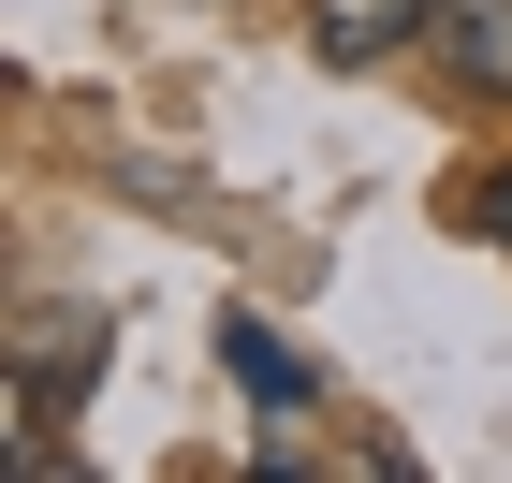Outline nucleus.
Wrapping results in <instances>:
<instances>
[{
	"mask_svg": "<svg viewBox=\"0 0 512 483\" xmlns=\"http://www.w3.org/2000/svg\"><path fill=\"white\" fill-rule=\"evenodd\" d=\"M425 30H439V0H322V15H308L322 74H381V59H410Z\"/></svg>",
	"mask_w": 512,
	"mask_h": 483,
	"instance_id": "obj_1",
	"label": "nucleus"
},
{
	"mask_svg": "<svg viewBox=\"0 0 512 483\" xmlns=\"http://www.w3.org/2000/svg\"><path fill=\"white\" fill-rule=\"evenodd\" d=\"M439 59H454V88H483V103H512V0H439Z\"/></svg>",
	"mask_w": 512,
	"mask_h": 483,
	"instance_id": "obj_2",
	"label": "nucleus"
},
{
	"mask_svg": "<svg viewBox=\"0 0 512 483\" xmlns=\"http://www.w3.org/2000/svg\"><path fill=\"white\" fill-rule=\"evenodd\" d=\"M220 366H235V381H249V410H278V425H293V410L322 396V381H308L293 352H278V337H264L249 308H220Z\"/></svg>",
	"mask_w": 512,
	"mask_h": 483,
	"instance_id": "obj_3",
	"label": "nucleus"
},
{
	"mask_svg": "<svg viewBox=\"0 0 512 483\" xmlns=\"http://www.w3.org/2000/svg\"><path fill=\"white\" fill-rule=\"evenodd\" d=\"M469 220H483V235L512 249V176H469Z\"/></svg>",
	"mask_w": 512,
	"mask_h": 483,
	"instance_id": "obj_4",
	"label": "nucleus"
}]
</instances>
